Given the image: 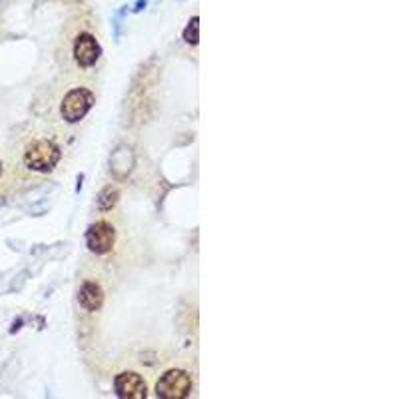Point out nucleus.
<instances>
[{
	"label": "nucleus",
	"instance_id": "423d86ee",
	"mask_svg": "<svg viewBox=\"0 0 399 399\" xmlns=\"http://www.w3.org/2000/svg\"><path fill=\"white\" fill-rule=\"evenodd\" d=\"M100 58V44L98 41L88 34V32H82L78 34V38L74 42V60L80 68H90L94 66Z\"/></svg>",
	"mask_w": 399,
	"mask_h": 399
},
{
	"label": "nucleus",
	"instance_id": "7ed1b4c3",
	"mask_svg": "<svg viewBox=\"0 0 399 399\" xmlns=\"http://www.w3.org/2000/svg\"><path fill=\"white\" fill-rule=\"evenodd\" d=\"M92 106H94V94L88 88H72L62 100L60 112L68 124H76L90 112Z\"/></svg>",
	"mask_w": 399,
	"mask_h": 399
},
{
	"label": "nucleus",
	"instance_id": "f257e3e1",
	"mask_svg": "<svg viewBox=\"0 0 399 399\" xmlns=\"http://www.w3.org/2000/svg\"><path fill=\"white\" fill-rule=\"evenodd\" d=\"M60 162V148L50 140H34L24 152V164L34 172H52Z\"/></svg>",
	"mask_w": 399,
	"mask_h": 399
},
{
	"label": "nucleus",
	"instance_id": "f03ea898",
	"mask_svg": "<svg viewBox=\"0 0 399 399\" xmlns=\"http://www.w3.org/2000/svg\"><path fill=\"white\" fill-rule=\"evenodd\" d=\"M192 377L184 370L166 372L156 384V396L164 399H184L192 393Z\"/></svg>",
	"mask_w": 399,
	"mask_h": 399
},
{
	"label": "nucleus",
	"instance_id": "0eeeda50",
	"mask_svg": "<svg viewBox=\"0 0 399 399\" xmlns=\"http://www.w3.org/2000/svg\"><path fill=\"white\" fill-rule=\"evenodd\" d=\"M78 302L82 305L84 310L88 312H96L102 307V302H104V291L102 288L94 284V282H86L80 291H78Z\"/></svg>",
	"mask_w": 399,
	"mask_h": 399
},
{
	"label": "nucleus",
	"instance_id": "1a4fd4ad",
	"mask_svg": "<svg viewBox=\"0 0 399 399\" xmlns=\"http://www.w3.org/2000/svg\"><path fill=\"white\" fill-rule=\"evenodd\" d=\"M0 176H2V162H0Z\"/></svg>",
	"mask_w": 399,
	"mask_h": 399
},
{
	"label": "nucleus",
	"instance_id": "39448f33",
	"mask_svg": "<svg viewBox=\"0 0 399 399\" xmlns=\"http://www.w3.org/2000/svg\"><path fill=\"white\" fill-rule=\"evenodd\" d=\"M114 389H116L118 398L122 399H144L148 396V389H146L142 375L134 372H124L116 375Z\"/></svg>",
	"mask_w": 399,
	"mask_h": 399
},
{
	"label": "nucleus",
	"instance_id": "20e7f679",
	"mask_svg": "<svg viewBox=\"0 0 399 399\" xmlns=\"http://www.w3.org/2000/svg\"><path fill=\"white\" fill-rule=\"evenodd\" d=\"M116 244V230L108 222H96L86 232V246L92 254L104 256L108 254Z\"/></svg>",
	"mask_w": 399,
	"mask_h": 399
},
{
	"label": "nucleus",
	"instance_id": "6e6552de",
	"mask_svg": "<svg viewBox=\"0 0 399 399\" xmlns=\"http://www.w3.org/2000/svg\"><path fill=\"white\" fill-rule=\"evenodd\" d=\"M198 30H200V18L198 16H194L192 20L188 22V27L184 30V41L188 42V44H198L200 41V34H198Z\"/></svg>",
	"mask_w": 399,
	"mask_h": 399
}]
</instances>
